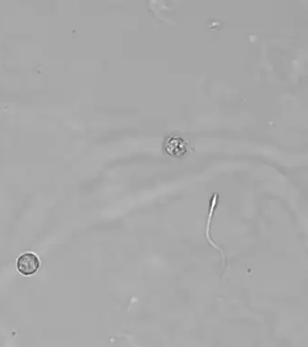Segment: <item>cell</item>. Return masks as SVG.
Instances as JSON below:
<instances>
[{"instance_id": "cell-1", "label": "cell", "mask_w": 308, "mask_h": 347, "mask_svg": "<svg viewBox=\"0 0 308 347\" xmlns=\"http://www.w3.org/2000/svg\"><path fill=\"white\" fill-rule=\"evenodd\" d=\"M18 272L25 276L32 275L36 272L40 266V261L36 256L32 253H26L18 258L17 262Z\"/></svg>"}]
</instances>
